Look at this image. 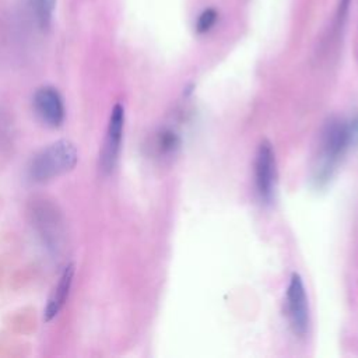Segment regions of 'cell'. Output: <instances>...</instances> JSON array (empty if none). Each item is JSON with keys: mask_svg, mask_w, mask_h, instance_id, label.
Instances as JSON below:
<instances>
[{"mask_svg": "<svg viewBox=\"0 0 358 358\" xmlns=\"http://www.w3.org/2000/svg\"><path fill=\"white\" fill-rule=\"evenodd\" d=\"M287 312L294 333L303 337L309 326V305L303 281L298 273H292L287 288Z\"/></svg>", "mask_w": 358, "mask_h": 358, "instance_id": "cell-2", "label": "cell"}, {"mask_svg": "<svg viewBox=\"0 0 358 358\" xmlns=\"http://www.w3.org/2000/svg\"><path fill=\"white\" fill-rule=\"evenodd\" d=\"M73 274H74V266L69 264L64 267L55 289L52 291L48 305L45 308V313H43V320L45 322H50L64 306L70 288H71V282H73Z\"/></svg>", "mask_w": 358, "mask_h": 358, "instance_id": "cell-6", "label": "cell"}, {"mask_svg": "<svg viewBox=\"0 0 358 358\" xmlns=\"http://www.w3.org/2000/svg\"><path fill=\"white\" fill-rule=\"evenodd\" d=\"M77 150L73 143L60 140L39 151L31 161L29 175L36 182L53 179L71 171L77 164Z\"/></svg>", "mask_w": 358, "mask_h": 358, "instance_id": "cell-1", "label": "cell"}, {"mask_svg": "<svg viewBox=\"0 0 358 358\" xmlns=\"http://www.w3.org/2000/svg\"><path fill=\"white\" fill-rule=\"evenodd\" d=\"M34 106L41 120L50 126L57 127L64 119V106L60 94L53 87H42L35 92Z\"/></svg>", "mask_w": 358, "mask_h": 358, "instance_id": "cell-5", "label": "cell"}, {"mask_svg": "<svg viewBox=\"0 0 358 358\" xmlns=\"http://www.w3.org/2000/svg\"><path fill=\"white\" fill-rule=\"evenodd\" d=\"M25 1L36 25L42 31H46L52 24L56 0H25Z\"/></svg>", "mask_w": 358, "mask_h": 358, "instance_id": "cell-7", "label": "cell"}, {"mask_svg": "<svg viewBox=\"0 0 358 358\" xmlns=\"http://www.w3.org/2000/svg\"><path fill=\"white\" fill-rule=\"evenodd\" d=\"M348 129V138H350V145L351 144H358V119L347 124Z\"/></svg>", "mask_w": 358, "mask_h": 358, "instance_id": "cell-9", "label": "cell"}, {"mask_svg": "<svg viewBox=\"0 0 358 358\" xmlns=\"http://www.w3.org/2000/svg\"><path fill=\"white\" fill-rule=\"evenodd\" d=\"M217 18H218V13H217L215 8L210 7V8L203 10V13L199 15L197 22H196V31L199 34L208 32L214 27Z\"/></svg>", "mask_w": 358, "mask_h": 358, "instance_id": "cell-8", "label": "cell"}, {"mask_svg": "<svg viewBox=\"0 0 358 358\" xmlns=\"http://www.w3.org/2000/svg\"><path fill=\"white\" fill-rule=\"evenodd\" d=\"M123 123H124V109L120 103H116L110 113L106 138H105L103 151H102V158H101L102 169L106 173L110 172L116 165L117 155L120 151L122 136H123Z\"/></svg>", "mask_w": 358, "mask_h": 358, "instance_id": "cell-4", "label": "cell"}, {"mask_svg": "<svg viewBox=\"0 0 358 358\" xmlns=\"http://www.w3.org/2000/svg\"><path fill=\"white\" fill-rule=\"evenodd\" d=\"M255 178L257 193L262 200L270 203L275 192L277 182V164L275 155L271 144L263 140L257 148L256 164H255Z\"/></svg>", "mask_w": 358, "mask_h": 358, "instance_id": "cell-3", "label": "cell"}]
</instances>
